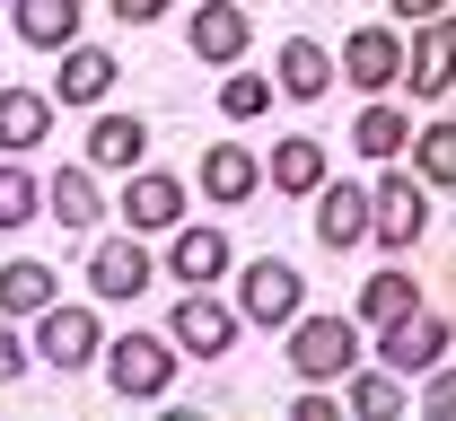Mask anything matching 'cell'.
Listing matches in <instances>:
<instances>
[{"label": "cell", "instance_id": "cell-8", "mask_svg": "<svg viewBox=\"0 0 456 421\" xmlns=\"http://www.w3.org/2000/svg\"><path fill=\"white\" fill-rule=\"evenodd\" d=\"M334 79H351L360 97H387V88L403 79V36L395 27H351L342 53H334Z\"/></svg>", "mask_w": 456, "mask_h": 421}, {"label": "cell", "instance_id": "cell-24", "mask_svg": "<svg viewBox=\"0 0 456 421\" xmlns=\"http://www.w3.org/2000/svg\"><path fill=\"white\" fill-rule=\"evenodd\" d=\"M53 299H61L53 263H36V255H9V263H0V316H45Z\"/></svg>", "mask_w": 456, "mask_h": 421}, {"label": "cell", "instance_id": "cell-18", "mask_svg": "<svg viewBox=\"0 0 456 421\" xmlns=\"http://www.w3.org/2000/svg\"><path fill=\"white\" fill-rule=\"evenodd\" d=\"M334 88V53L316 45V36H289L281 53H273V97H298V106H316Z\"/></svg>", "mask_w": 456, "mask_h": 421}, {"label": "cell", "instance_id": "cell-9", "mask_svg": "<svg viewBox=\"0 0 456 421\" xmlns=\"http://www.w3.org/2000/svg\"><path fill=\"white\" fill-rule=\"evenodd\" d=\"M307 202H316V246H325V255L369 246V176H325Z\"/></svg>", "mask_w": 456, "mask_h": 421}, {"label": "cell", "instance_id": "cell-28", "mask_svg": "<svg viewBox=\"0 0 456 421\" xmlns=\"http://www.w3.org/2000/svg\"><path fill=\"white\" fill-rule=\"evenodd\" d=\"M45 220V176H27V158H0V229Z\"/></svg>", "mask_w": 456, "mask_h": 421}, {"label": "cell", "instance_id": "cell-26", "mask_svg": "<svg viewBox=\"0 0 456 421\" xmlns=\"http://www.w3.org/2000/svg\"><path fill=\"white\" fill-rule=\"evenodd\" d=\"M141 158H150V123L141 115H97L88 123V167H114V176H123V167H141Z\"/></svg>", "mask_w": 456, "mask_h": 421}, {"label": "cell", "instance_id": "cell-29", "mask_svg": "<svg viewBox=\"0 0 456 421\" xmlns=\"http://www.w3.org/2000/svg\"><path fill=\"white\" fill-rule=\"evenodd\" d=\"M220 115H228V123L273 115V79H264V70H237V61H228V70H220Z\"/></svg>", "mask_w": 456, "mask_h": 421}, {"label": "cell", "instance_id": "cell-10", "mask_svg": "<svg viewBox=\"0 0 456 421\" xmlns=\"http://www.w3.org/2000/svg\"><path fill=\"white\" fill-rule=\"evenodd\" d=\"M456 61V36H448V18H412V36H403V79L395 88H412L421 106H448V70Z\"/></svg>", "mask_w": 456, "mask_h": 421}, {"label": "cell", "instance_id": "cell-2", "mask_svg": "<svg viewBox=\"0 0 456 421\" xmlns=\"http://www.w3.org/2000/svg\"><path fill=\"white\" fill-rule=\"evenodd\" d=\"M97 368H106L114 395H132V404H159V395H175V368H184V352H175L167 334H106Z\"/></svg>", "mask_w": 456, "mask_h": 421}, {"label": "cell", "instance_id": "cell-12", "mask_svg": "<svg viewBox=\"0 0 456 421\" xmlns=\"http://www.w3.org/2000/svg\"><path fill=\"white\" fill-rule=\"evenodd\" d=\"M378 360L395 368H430V360H448V307H412V316H395V325H378Z\"/></svg>", "mask_w": 456, "mask_h": 421}, {"label": "cell", "instance_id": "cell-13", "mask_svg": "<svg viewBox=\"0 0 456 421\" xmlns=\"http://www.w3.org/2000/svg\"><path fill=\"white\" fill-rule=\"evenodd\" d=\"M167 281H184V290L228 281V229H211V220H175V229H167Z\"/></svg>", "mask_w": 456, "mask_h": 421}, {"label": "cell", "instance_id": "cell-27", "mask_svg": "<svg viewBox=\"0 0 456 421\" xmlns=\"http://www.w3.org/2000/svg\"><path fill=\"white\" fill-rule=\"evenodd\" d=\"M342 404H351V413L360 421H395L403 413V386H395V368H342Z\"/></svg>", "mask_w": 456, "mask_h": 421}, {"label": "cell", "instance_id": "cell-31", "mask_svg": "<svg viewBox=\"0 0 456 421\" xmlns=\"http://www.w3.org/2000/svg\"><path fill=\"white\" fill-rule=\"evenodd\" d=\"M114 18H123V27H159V9H167V0H106Z\"/></svg>", "mask_w": 456, "mask_h": 421}, {"label": "cell", "instance_id": "cell-33", "mask_svg": "<svg viewBox=\"0 0 456 421\" xmlns=\"http://www.w3.org/2000/svg\"><path fill=\"white\" fill-rule=\"evenodd\" d=\"M395 18H448V0H395Z\"/></svg>", "mask_w": 456, "mask_h": 421}, {"label": "cell", "instance_id": "cell-20", "mask_svg": "<svg viewBox=\"0 0 456 421\" xmlns=\"http://www.w3.org/2000/svg\"><path fill=\"white\" fill-rule=\"evenodd\" d=\"M403 132H412V115H403L395 97H360V123H351V150H360V167H387V158H403Z\"/></svg>", "mask_w": 456, "mask_h": 421}, {"label": "cell", "instance_id": "cell-17", "mask_svg": "<svg viewBox=\"0 0 456 421\" xmlns=\"http://www.w3.org/2000/svg\"><path fill=\"white\" fill-rule=\"evenodd\" d=\"M255 184H264V158H255L246 141H211V150H202V202H211V211L255 202Z\"/></svg>", "mask_w": 456, "mask_h": 421}, {"label": "cell", "instance_id": "cell-7", "mask_svg": "<svg viewBox=\"0 0 456 421\" xmlns=\"http://www.w3.org/2000/svg\"><path fill=\"white\" fill-rule=\"evenodd\" d=\"M237 316L246 325H289L298 307H307V281H298V263H281V255H255L246 272H237Z\"/></svg>", "mask_w": 456, "mask_h": 421}, {"label": "cell", "instance_id": "cell-5", "mask_svg": "<svg viewBox=\"0 0 456 421\" xmlns=\"http://www.w3.org/2000/svg\"><path fill=\"white\" fill-rule=\"evenodd\" d=\"M237 334H246V316H237L220 290H184V299L167 307V343L184 352V360H228Z\"/></svg>", "mask_w": 456, "mask_h": 421}, {"label": "cell", "instance_id": "cell-4", "mask_svg": "<svg viewBox=\"0 0 456 421\" xmlns=\"http://www.w3.org/2000/svg\"><path fill=\"white\" fill-rule=\"evenodd\" d=\"M36 334H27V352L36 360H53V368H88L97 352H106V316H97V299L79 307V299H53L45 316H27Z\"/></svg>", "mask_w": 456, "mask_h": 421}, {"label": "cell", "instance_id": "cell-3", "mask_svg": "<svg viewBox=\"0 0 456 421\" xmlns=\"http://www.w3.org/2000/svg\"><path fill=\"white\" fill-rule=\"evenodd\" d=\"M421 229H430V193H421V184L387 158V167L369 176V238L387 246V255H412V246H421Z\"/></svg>", "mask_w": 456, "mask_h": 421}, {"label": "cell", "instance_id": "cell-32", "mask_svg": "<svg viewBox=\"0 0 456 421\" xmlns=\"http://www.w3.org/2000/svg\"><path fill=\"white\" fill-rule=\"evenodd\" d=\"M448 395H456V386H448V360H430V386H421V404H430V413H448Z\"/></svg>", "mask_w": 456, "mask_h": 421}, {"label": "cell", "instance_id": "cell-30", "mask_svg": "<svg viewBox=\"0 0 456 421\" xmlns=\"http://www.w3.org/2000/svg\"><path fill=\"white\" fill-rule=\"evenodd\" d=\"M27 360H36V352H27L18 316H0V386H18V377H27Z\"/></svg>", "mask_w": 456, "mask_h": 421}, {"label": "cell", "instance_id": "cell-16", "mask_svg": "<svg viewBox=\"0 0 456 421\" xmlns=\"http://www.w3.org/2000/svg\"><path fill=\"white\" fill-rule=\"evenodd\" d=\"M45 220H61L70 238H88V229L106 220V184H97V167H88V158L45 176Z\"/></svg>", "mask_w": 456, "mask_h": 421}, {"label": "cell", "instance_id": "cell-11", "mask_svg": "<svg viewBox=\"0 0 456 421\" xmlns=\"http://www.w3.org/2000/svg\"><path fill=\"white\" fill-rule=\"evenodd\" d=\"M150 281H159L150 238H97L88 246V299H141Z\"/></svg>", "mask_w": 456, "mask_h": 421}, {"label": "cell", "instance_id": "cell-34", "mask_svg": "<svg viewBox=\"0 0 456 421\" xmlns=\"http://www.w3.org/2000/svg\"><path fill=\"white\" fill-rule=\"evenodd\" d=\"M246 9H255V0H246Z\"/></svg>", "mask_w": 456, "mask_h": 421}, {"label": "cell", "instance_id": "cell-19", "mask_svg": "<svg viewBox=\"0 0 456 421\" xmlns=\"http://www.w3.org/2000/svg\"><path fill=\"white\" fill-rule=\"evenodd\" d=\"M36 141H53V97L0 79V158H27Z\"/></svg>", "mask_w": 456, "mask_h": 421}, {"label": "cell", "instance_id": "cell-15", "mask_svg": "<svg viewBox=\"0 0 456 421\" xmlns=\"http://www.w3.org/2000/svg\"><path fill=\"white\" fill-rule=\"evenodd\" d=\"M193 53L211 61V70H228V61H246V45H255V18H246V0H193Z\"/></svg>", "mask_w": 456, "mask_h": 421}, {"label": "cell", "instance_id": "cell-21", "mask_svg": "<svg viewBox=\"0 0 456 421\" xmlns=\"http://www.w3.org/2000/svg\"><path fill=\"white\" fill-rule=\"evenodd\" d=\"M403 150H412V167H403V176L421 184V193H448V184H456V123H448V106H439V123L403 132Z\"/></svg>", "mask_w": 456, "mask_h": 421}, {"label": "cell", "instance_id": "cell-25", "mask_svg": "<svg viewBox=\"0 0 456 421\" xmlns=\"http://www.w3.org/2000/svg\"><path fill=\"white\" fill-rule=\"evenodd\" d=\"M325 176H334V167H325V141H273V158H264V184L289 193V202H307Z\"/></svg>", "mask_w": 456, "mask_h": 421}, {"label": "cell", "instance_id": "cell-23", "mask_svg": "<svg viewBox=\"0 0 456 421\" xmlns=\"http://www.w3.org/2000/svg\"><path fill=\"white\" fill-rule=\"evenodd\" d=\"M0 9H9L18 45H36V53H61L79 36V0H0Z\"/></svg>", "mask_w": 456, "mask_h": 421}, {"label": "cell", "instance_id": "cell-22", "mask_svg": "<svg viewBox=\"0 0 456 421\" xmlns=\"http://www.w3.org/2000/svg\"><path fill=\"white\" fill-rule=\"evenodd\" d=\"M412 307H421V281H412L403 263H387V272H369V281H360L351 316H360V334H378V325H395V316H412Z\"/></svg>", "mask_w": 456, "mask_h": 421}, {"label": "cell", "instance_id": "cell-14", "mask_svg": "<svg viewBox=\"0 0 456 421\" xmlns=\"http://www.w3.org/2000/svg\"><path fill=\"white\" fill-rule=\"evenodd\" d=\"M114 79H123V61H114L106 45H79V36H70V45H61V70H53V88H45V97H53V106H106Z\"/></svg>", "mask_w": 456, "mask_h": 421}, {"label": "cell", "instance_id": "cell-6", "mask_svg": "<svg viewBox=\"0 0 456 421\" xmlns=\"http://www.w3.org/2000/svg\"><path fill=\"white\" fill-rule=\"evenodd\" d=\"M114 220L132 229V238H167L175 220H184V176H167V167H123V202H114Z\"/></svg>", "mask_w": 456, "mask_h": 421}, {"label": "cell", "instance_id": "cell-1", "mask_svg": "<svg viewBox=\"0 0 456 421\" xmlns=\"http://www.w3.org/2000/svg\"><path fill=\"white\" fill-rule=\"evenodd\" d=\"M281 334H289V368H298V386H334L342 368L360 360V343H369L360 316H325V307H298Z\"/></svg>", "mask_w": 456, "mask_h": 421}]
</instances>
